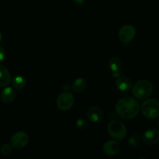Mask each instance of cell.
<instances>
[{
	"label": "cell",
	"mask_w": 159,
	"mask_h": 159,
	"mask_svg": "<svg viewBox=\"0 0 159 159\" xmlns=\"http://www.w3.org/2000/svg\"><path fill=\"white\" fill-rule=\"evenodd\" d=\"M116 112L123 119H133L140 112L139 102L131 96H126L116 102Z\"/></svg>",
	"instance_id": "6da1fadb"
},
{
	"label": "cell",
	"mask_w": 159,
	"mask_h": 159,
	"mask_svg": "<svg viewBox=\"0 0 159 159\" xmlns=\"http://www.w3.org/2000/svg\"><path fill=\"white\" fill-rule=\"evenodd\" d=\"M153 89V85L150 81L141 79L134 84L132 89V93L135 98L143 100L152 96Z\"/></svg>",
	"instance_id": "7a4b0ae2"
},
{
	"label": "cell",
	"mask_w": 159,
	"mask_h": 159,
	"mask_svg": "<svg viewBox=\"0 0 159 159\" xmlns=\"http://www.w3.org/2000/svg\"><path fill=\"white\" fill-rule=\"evenodd\" d=\"M107 130L111 138L116 141H122L127 136V128L126 126L121 121L114 120L110 122L107 126Z\"/></svg>",
	"instance_id": "3957f363"
},
{
	"label": "cell",
	"mask_w": 159,
	"mask_h": 159,
	"mask_svg": "<svg viewBox=\"0 0 159 159\" xmlns=\"http://www.w3.org/2000/svg\"><path fill=\"white\" fill-rule=\"evenodd\" d=\"M141 112L145 117L155 119L159 116V102L156 99H148L141 105Z\"/></svg>",
	"instance_id": "277c9868"
},
{
	"label": "cell",
	"mask_w": 159,
	"mask_h": 159,
	"mask_svg": "<svg viewBox=\"0 0 159 159\" xmlns=\"http://www.w3.org/2000/svg\"><path fill=\"white\" fill-rule=\"evenodd\" d=\"M75 102V98L72 93L65 91L61 93L57 99V106L59 110L66 111L72 107Z\"/></svg>",
	"instance_id": "5b68a950"
},
{
	"label": "cell",
	"mask_w": 159,
	"mask_h": 159,
	"mask_svg": "<svg viewBox=\"0 0 159 159\" xmlns=\"http://www.w3.org/2000/svg\"><path fill=\"white\" fill-rule=\"evenodd\" d=\"M29 142V137L23 131H18L14 134L10 139L11 146L20 149L24 148Z\"/></svg>",
	"instance_id": "8992f818"
},
{
	"label": "cell",
	"mask_w": 159,
	"mask_h": 159,
	"mask_svg": "<svg viewBox=\"0 0 159 159\" xmlns=\"http://www.w3.org/2000/svg\"><path fill=\"white\" fill-rule=\"evenodd\" d=\"M118 36L123 43H128L136 36V29L131 25H125L120 29Z\"/></svg>",
	"instance_id": "52a82bcc"
},
{
	"label": "cell",
	"mask_w": 159,
	"mask_h": 159,
	"mask_svg": "<svg viewBox=\"0 0 159 159\" xmlns=\"http://www.w3.org/2000/svg\"><path fill=\"white\" fill-rule=\"evenodd\" d=\"M109 68L113 78H118L122 75L123 63L119 57H113L109 60Z\"/></svg>",
	"instance_id": "ba28073f"
},
{
	"label": "cell",
	"mask_w": 159,
	"mask_h": 159,
	"mask_svg": "<svg viewBox=\"0 0 159 159\" xmlns=\"http://www.w3.org/2000/svg\"><path fill=\"white\" fill-rule=\"evenodd\" d=\"M142 140L148 145L155 144L159 141V130L156 128L148 129L143 134Z\"/></svg>",
	"instance_id": "9c48e42d"
},
{
	"label": "cell",
	"mask_w": 159,
	"mask_h": 159,
	"mask_svg": "<svg viewBox=\"0 0 159 159\" xmlns=\"http://www.w3.org/2000/svg\"><path fill=\"white\" fill-rule=\"evenodd\" d=\"M120 145L116 140L107 141L102 146V152L106 155H108V156L116 155L120 152Z\"/></svg>",
	"instance_id": "30bf717a"
},
{
	"label": "cell",
	"mask_w": 159,
	"mask_h": 159,
	"mask_svg": "<svg viewBox=\"0 0 159 159\" xmlns=\"http://www.w3.org/2000/svg\"><path fill=\"white\" fill-rule=\"evenodd\" d=\"M86 116L93 123H99L103 118V111L99 107H92L87 110Z\"/></svg>",
	"instance_id": "8fae6325"
},
{
	"label": "cell",
	"mask_w": 159,
	"mask_h": 159,
	"mask_svg": "<svg viewBox=\"0 0 159 159\" xmlns=\"http://www.w3.org/2000/svg\"><path fill=\"white\" fill-rule=\"evenodd\" d=\"M116 86L120 91L121 92H127L130 89L132 86V82L128 77L127 76H119L116 78Z\"/></svg>",
	"instance_id": "7c38bea8"
},
{
	"label": "cell",
	"mask_w": 159,
	"mask_h": 159,
	"mask_svg": "<svg viewBox=\"0 0 159 159\" xmlns=\"http://www.w3.org/2000/svg\"><path fill=\"white\" fill-rule=\"evenodd\" d=\"M16 93L12 87H6L1 93V99L5 103H10L15 99Z\"/></svg>",
	"instance_id": "4fadbf2b"
},
{
	"label": "cell",
	"mask_w": 159,
	"mask_h": 159,
	"mask_svg": "<svg viewBox=\"0 0 159 159\" xmlns=\"http://www.w3.org/2000/svg\"><path fill=\"white\" fill-rule=\"evenodd\" d=\"M11 81V75L9 70L4 65H0V88L9 85Z\"/></svg>",
	"instance_id": "5bb4252c"
},
{
	"label": "cell",
	"mask_w": 159,
	"mask_h": 159,
	"mask_svg": "<svg viewBox=\"0 0 159 159\" xmlns=\"http://www.w3.org/2000/svg\"><path fill=\"white\" fill-rule=\"evenodd\" d=\"M11 82H12V86L16 89H22L24 88L26 85V81L23 76L16 75L11 79Z\"/></svg>",
	"instance_id": "9a60e30c"
},
{
	"label": "cell",
	"mask_w": 159,
	"mask_h": 159,
	"mask_svg": "<svg viewBox=\"0 0 159 159\" xmlns=\"http://www.w3.org/2000/svg\"><path fill=\"white\" fill-rule=\"evenodd\" d=\"M87 85V82L83 78H79L72 84V90L75 93H80L83 91Z\"/></svg>",
	"instance_id": "2e32d148"
},
{
	"label": "cell",
	"mask_w": 159,
	"mask_h": 159,
	"mask_svg": "<svg viewBox=\"0 0 159 159\" xmlns=\"http://www.w3.org/2000/svg\"><path fill=\"white\" fill-rule=\"evenodd\" d=\"M141 138L139 135L134 134L130 137L128 140V144L130 148H137L141 144Z\"/></svg>",
	"instance_id": "e0dca14e"
},
{
	"label": "cell",
	"mask_w": 159,
	"mask_h": 159,
	"mask_svg": "<svg viewBox=\"0 0 159 159\" xmlns=\"http://www.w3.org/2000/svg\"><path fill=\"white\" fill-rule=\"evenodd\" d=\"M0 152L4 156H8L12 153V146L8 144H4L0 148Z\"/></svg>",
	"instance_id": "ac0fdd59"
},
{
	"label": "cell",
	"mask_w": 159,
	"mask_h": 159,
	"mask_svg": "<svg viewBox=\"0 0 159 159\" xmlns=\"http://www.w3.org/2000/svg\"><path fill=\"white\" fill-rule=\"evenodd\" d=\"M76 127L79 130H85L88 127V122L84 118H79L76 121Z\"/></svg>",
	"instance_id": "d6986e66"
},
{
	"label": "cell",
	"mask_w": 159,
	"mask_h": 159,
	"mask_svg": "<svg viewBox=\"0 0 159 159\" xmlns=\"http://www.w3.org/2000/svg\"><path fill=\"white\" fill-rule=\"evenodd\" d=\"M5 57H6V53H5L4 49L2 47H0V61L4 60Z\"/></svg>",
	"instance_id": "ffe728a7"
},
{
	"label": "cell",
	"mask_w": 159,
	"mask_h": 159,
	"mask_svg": "<svg viewBox=\"0 0 159 159\" xmlns=\"http://www.w3.org/2000/svg\"><path fill=\"white\" fill-rule=\"evenodd\" d=\"M73 2H74L75 4L78 5V6H81V5L83 4L85 0H73Z\"/></svg>",
	"instance_id": "44dd1931"
},
{
	"label": "cell",
	"mask_w": 159,
	"mask_h": 159,
	"mask_svg": "<svg viewBox=\"0 0 159 159\" xmlns=\"http://www.w3.org/2000/svg\"><path fill=\"white\" fill-rule=\"evenodd\" d=\"M2 40V34H1V33H0V41H1Z\"/></svg>",
	"instance_id": "7402d4cb"
}]
</instances>
